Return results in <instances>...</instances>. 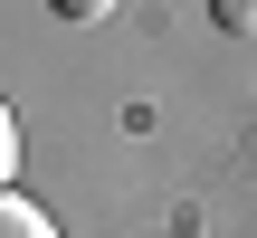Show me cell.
<instances>
[{"label":"cell","mask_w":257,"mask_h":238,"mask_svg":"<svg viewBox=\"0 0 257 238\" xmlns=\"http://www.w3.org/2000/svg\"><path fill=\"white\" fill-rule=\"evenodd\" d=\"M0 238H57V229H48V219H38L19 191H10V200H0Z\"/></svg>","instance_id":"6da1fadb"},{"label":"cell","mask_w":257,"mask_h":238,"mask_svg":"<svg viewBox=\"0 0 257 238\" xmlns=\"http://www.w3.org/2000/svg\"><path fill=\"white\" fill-rule=\"evenodd\" d=\"M219 29H238V38H257V0H219Z\"/></svg>","instance_id":"7a4b0ae2"},{"label":"cell","mask_w":257,"mask_h":238,"mask_svg":"<svg viewBox=\"0 0 257 238\" xmlns=\"http://www.w3.org/2000/svg\"><path fill=\"white\" fill-rule=\"evenodd\" d=\"M48 10H57V19H105L114 0H48Z\"/></svg>","instance_id":"3957f363"}]
</instances>
